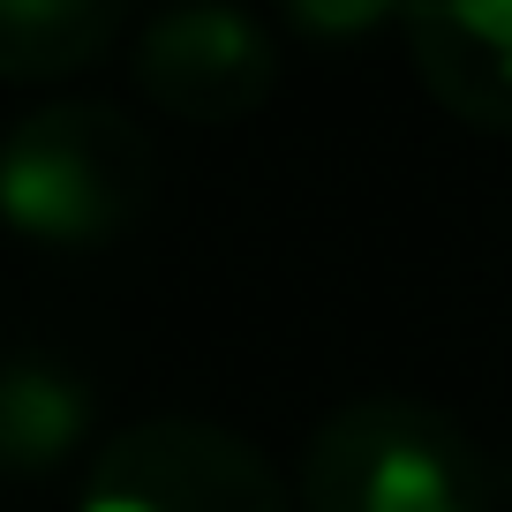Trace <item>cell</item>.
I'll list each match as a JSON object with an SVG mask.
<instances>
[{
  "mask_svg": "<svg viewBox=\"0 0 512 512\" xmlns=\"http://www.w3.org/2000/svg\"><path fill=\"white\" fill-rule=\"evenodd\" d=\"M151 136L106 98H53L0 136V226L38 249H106L151 204Z\"/></svg>",
  "mask_w": 512,
  "mask_h": 512,
  "instance_id": "cell-1",
  "label": "cell"
},
{
  "mask_svg": "<svg viewBox=\"0 0 512 512\" xmlns=\"http://www.w3.org/2000/svg\"><path fill=\"white\" fill-rule=\"evenodd\" d=\"M302 512H490V460L452 415L400 392L347 400L302 445Z\"/></svg>",
  "mask_w": 512,
  "mask_h": 512,
  "instance_id": "cell-2",
  "label": "cell"
},
{
  "mask_svg": "<svg viewBox=\"0 0 512 512\" xmlns=\"http://www.w3.org/2000/svg\"><path fill=\"white\" fill-rule=\"evenodd\" d=\"M76 512H294L287 482L241 430L151 415L113 430L83 467Z\"/></svg>",
  "mask_w": 512,
  "mask_h": 512,
  "instance_id": "cell-3",
  "label": "cell"
},
{
  "mask_svg": "<svg viewBox=\"0 0 512 512\" xmlns=\"http://www.w3.org/2000/svg\"><path fill=\"white\" fill-rule=\"evenodd\" d=\"M136 91L196 128L249 121L279 83V46L249 8H166L136 31Z\"/></svg>",
  "mask_w": 512,
  "mask_h": 512,
  "instance_id": "cell-4",
  "label": "cell"
},
{
  "mask_svg": "<svg viewBox=\"0 0 512 512\" xmlns=\"http://www.w3.org/2000/svg\"><path fill=\"white\" fill-rule=\"evenodd\" d=\"M415 83L482 136H512V0H445L400 16Z\"/></svg>",
  "mask_w": 512,
  "mask_h": 512,
  "instance_id": "cell-5",
  "label": "cell"
},
{
  "mask_svg": "<svg viewBox=\"0 0 512 512\" xmlns=\"http://www.w3.org/2000/svg\"><path fill=\"white\" fill-rule=\"evenodd\" d=\"M91 384L61 354H0V482H53L91 437Z\"/></svg>",
  "mask_w": 512,
  "mask_h": 512,
  "instance_id": "cell-6",
  "label": "cell"
},
{
  "mask_svg": "<svg viewBox=\"0 0 512 512\" xmlns=\"http://www.w3.org/2000/svg\"><path fill=\"white\" fill-rule=\"evenodd\" d=\"M113 0H0V83H61L121 46Z\"/></svg>",
  "mask_w": 512,
  "mask_h": 512,
  "instance_id": "cell-7",
  "label": "cell"
},
{
  "mask_svg": "<svg viewBox=\"0 0 512 512\" xmlns=\"http://www.w3.org/2000/svg\"><path fill=\"white\" fill-rule=\"evenodd\" d=\"M377 23H392L384 8H294V31H377Z\"/></svg>",
  "mask_w": 512,
  "mask_h": 512,
  "instance_id": "cell-8",
  "label": "cell"
}]
</instances>
